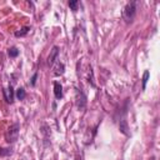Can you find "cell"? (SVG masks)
<instances>
[{"label": "cell", "mask_w": 160, "mask_h": 160, "mask_svg": "<svg viewBox=\"0 0 160 160\" xmlns=\"http://www.w3.org/2000/svg\"><path fill=\"white\" fill-rule=\"evenodd\" d=\"M136 14V2L135 1H131V2H128L122 10V19L126 21V22H131L134 16Z\"/></svg>", "instance_id": "6da1fadb"}, {"label": "cell", "mask_w": 160, "mask_h": 160, "mask_svg": "<svg viewBox=\"0 0 160 160\" xmlns=\"http://www.w3.org/2000/svg\"><path fill=\"white\" fill-rule=\"evenodd\" d=\"M18 135H19V124H14L8 129L5 134V139L8 142H14L18 140Z\"/></svg>", "instance_id": "7a4b0ae2"}, {"label": "cell", "mask_w": 160, "mask_h": 160, "mask_svg": "<svg viewBox=\"0 0 160 160\" xmlns=\"http://www.w3.org/2000/svg\"><path fill=\"white\" fill-rule=\"evenodd\" d=\"M75 102H76V106L79 108V109H82L84 106H85V104H86V96L84 95V92L81 91V90H79V89H76V92H75Z\"/></svg>", "instance_id": "3957f363"}, {"label": "cell", "mask_w": 160, "mask_h": 160, "mask_svg": "<svg viewBox=\"0 0 160 160\" xmlns=\"http://www.w3.org/2000/svg\"><path fill=\"white\" fill-rule=\"evenodd\" d=\"M58 55H59V48H58V46H52V49L50 50V55H49V58H48V64H49L50 66L54 65V62H55Z\"/></svg>", "instance_id": "277c9868"}, {"label": "cell", "mask_w": 160, "mask_h": 160, "mask_svg": "<svg viewBox=\"0 0 160 160\" xmlns=\"http://www.w3.org/2000/svg\"><path fill=\"white\" fill-rule=\"evenodd\" d=\"M54 95H55L56 99H61L62 98V86L58 81H54Z\"/></svg>", "instance_id": "5b68a950"}, {"label": "cell", "mask_w": 160, "mask_h": 160, "mask_svg": "<svg viewBox=\"0 0 160 160\" xmlns=\"http://www.w3.org/2000/svg\"><path fill=\"white\" fill-rule=\"evenodd\" d=\"M4 95H5L6 101L11 104V102H12V99H14V91H12V88L9 86L8 89H5V90H4Z\"/></svg>", "instance_id": "8992f818"}, {"label": "cell", "mask_w": 160, "mask_h": 160, "mask_svg": "<svg viewBox=\"0 0 160 160\" xmlns=\"http://www.w3.org/2000/svg\"><path fill=\"white\" fill-rule=\"evenodd\" d=\"M64 69H65V66H64V64H62V62H59V64L56 65V68H55V71H54V75H55V76H59V75H62V74H64Z\"/></svg>", "instance_id": "52a82bcc"}, {"label": "cell", "mask_w": 160, "mask_h": 160, "mask_svg": "<svg viewBox=\"0 0 160 160\" xmlns=\"http://www.w3.org/2000/svg\"><path fill=\"white\" fill-rule=\"evenodd\" d=\"M8 54H9L10 58H16V56L19 55V50H18V48L12 46V48H10V49L8 50Z\"/></svg>", "instance_id": "ba28073f"}, {"label": "cell", "mask_w": 160, "mask_h": 160, "mask_svg": "<svg viewBox=\"0 0 160 160\" xmlns=\"http://www.w3.org/2000/svg\"><path fill=\"white\" fill-rule=\"evenodd\" d=\"M25 90H24V88H19L18 90H16V98L19 99V100H24L25 99Z\"/></svg>", "instance_id": "9c48e42d"}, {"label": "cell", "mask_w": 160, "mask_h": 160, "mask_svg": "<svg viewBox=\"0 0 160 160\" xmlns=\"http://www.w3.org/2000/svg\"><path fill=\"white\" fill-rule=\"evenodd\" d=\"M120 130H121L125 135H129V132H128V125H126L125 120H121V121H120Z\"/></svg>", "instance_id": "30bf717a"}, {"label": "cell", "mask_w": 160, "mask_h": 160, "mask_svg": "<svg viewBox=\"0 0 160 160\" xmlns=\"http://www.w3.org/2000/svg\"><path fill=\"white\" fill-rule=\"evenodd\" d=\"M28 31H29V28L25 26V28H22L20 31H16V32H15V36H18V38H19V36H24V35L28 34Z\"/></svg>", "instance_id": "8fae6325"}, {"label": "cell", "mask_w": 160, "mask_h": 160, "mask_svg": "<svg viewBox=\"0 0 160 160\" xmlns=\"http://www.w3.org/2000/svg\"><path fill=\"white\" fill-rule=\"evenodd\" d=\"M78 5H79V2H78L76 0L69 1V6H70V9H71V10H74V11H76V10H78Z\"/></svg>", "instance_id": "7c38bea8"}, {"label": "cell", "mask_w": 160, "mask_h": 160, "mask_svg": "<svg viewBox=\"0 0 160 160\" xmlns=\"http://www.w3.org/2000/svg\"><path fill=\"white\" fill-rule=\"evenodd\" d=\"M148 79H149V71L146 70V71L144 72V75H142V89H145L146 82H148Z\"/></svg>", "instance_id": "4fadbf2b"}, {"label": "cell", "mask_w": 160, "mask_h": 160, "mask_svg": "<svg viewBox=\"0 0 160 160\" xmlns=\"http://www.w3.org/2000/svg\"><path fill=\"white\" fill-rule=\"evenodd\" d=\"M9 154H11L10 149H0V156H5V155H9Z\"/></svg>", "instance_id": "5bb4252c"}, {"label": "cell", "mask_w": 160, "mask_h": 160, "mask_svg": "<svg viewBox=\"0 0 160 160\" xmlns=\"http://www.w3.org/2000/svg\"><path fill=\"white\" fill-rule=\"evenodd\" d=\"M36 78H38V72H35L34 75H32V78H31V85H35V82H36Z\"/></svg>", "instance_id": "9a60e30c"}]
</instances>
